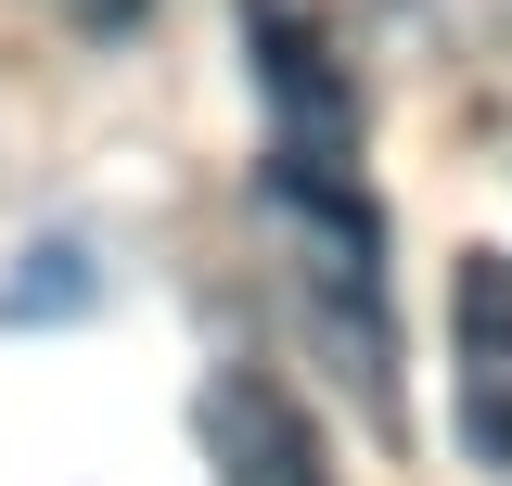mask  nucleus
<instances>
[{"mask_svg": "<svg viewBox=\"0 0 512 486\" xmlns=\"http://www.w3.org/2000/svg\"><path fill=\"white\" fill-rule=\"evenodd\" d=\"M64 13H77L90 39H116V26H141V13H154V0H64Z\"/></svg>", "mask_w": 512, "mask_h": 486, "instance_id": "4", "label": "nucleus"}, {"mask_svg": "<svg viewBox=\"0 0 512 486\" xmlns=\"http://www.w3.org/2000/svg\"><path fill=\"white\" fill-rule=\"evenodd\" d=\"M244 52H256L269 116H282V154L295 167H359V77L333 52L320 0H244Z\"/></svg>", "mask_w": 512, "mask_h": 486, "instance_id": "1", "label": "nucleus"}, {"mask_svg": "<svg viewBox=\"0 0 512 486\" xmlns=\"http://www.w3.org/2000/svg\"><path fill=\"white\" fill-rule=\"evenodd\" d=\"M192 435H205L218 486H333V461H320L308 410H295L269 371H218V384L192 397Z\"/></svg>", "mask_w": 512, "mask_h": 486, "instance_id": "3", "label": "nucleus"}, {"mask_svg": "<svg viewBox=\"0 0 512 486\" xmlns=\"http://www.w3.org/2000/svg\"><path fill=\"white\" fill-rule=\"evenodd\" d=\"M448 410L474 461H512V256L448 269Z\"/></svg>", "mask_w": 512, "mask_h": 486, "instance_id": "2", "label": "nucleus"}]
</instances>
